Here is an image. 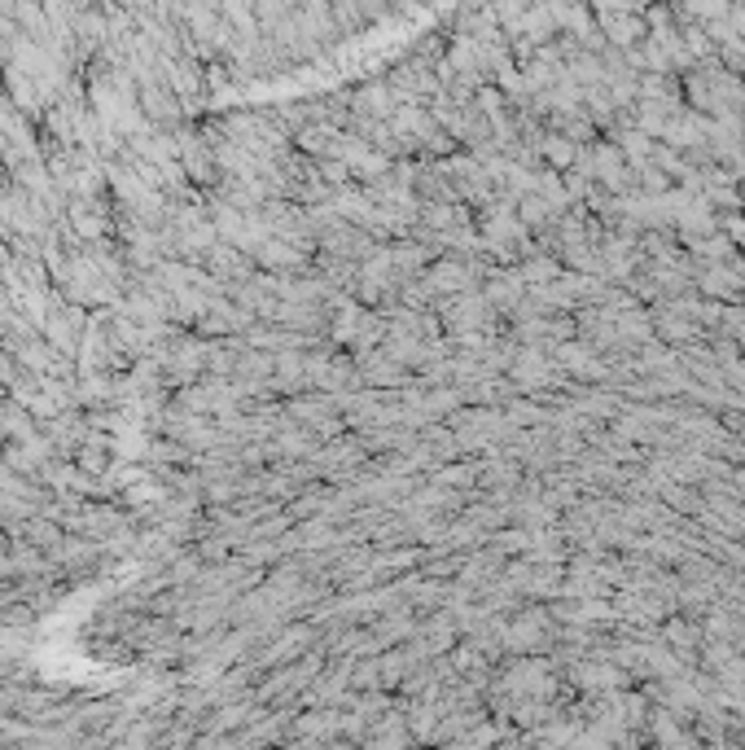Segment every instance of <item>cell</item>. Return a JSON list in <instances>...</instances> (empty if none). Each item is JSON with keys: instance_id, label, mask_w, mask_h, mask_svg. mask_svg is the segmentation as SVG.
I'll return each instance as SVG.
<instances>
[{"instance_id": "1", "label": "cell", "mask_w": 745, "mask_h": 750, "mask_svg": "<svg viewBox=\"0 0 745 750\" xmlns=\"http://www.w3.org/2000/svg\"><path fill=\"white\" fill-rule=\"evenodd\" d=\"M649 0H597L601 13H641Z\"/></svg>"}]
</instances>
